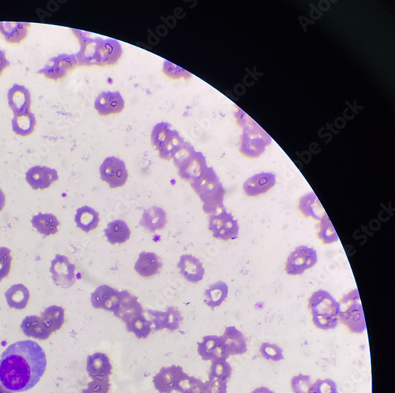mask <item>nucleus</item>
Returning <instances> with one entry per match:
<instances>
[{"label": "nucleus", "instance_id": "28", "mask_svg": "<svg viewBox=\"0 0 395 393\" xmlns=\"http://www.w3.org/2000/svg\"><path fill=\"white\" fill-rule=\"evenodd\" d=\"M21 330L27 337L39 340L48 339L52 334L46 328L40 318L35 315L27 316L23 319Z\"/></svg>", "mask_w": 395, "mask_h": 393}, {"label": "nucleus", "instance_id": "12", "mask_svg": "<svg viewBox=\"0 0 395 393\" xmlns=\"http://www.w3.org/2000/svg\"><path fill=\"white\" fill-rule=\"evenodd\" d=\"M76 268L66 256L57 254L52 261L50 272L52 279L57 286L63 288H70L76 281Z\"/></svg>", "mask_w": 395, "mask_h": 393}, {"label": "nucleus", "instance_id": "50", "mask_svg": "<svg viewBox=\"0 0 395 393\" xmlns=\"http://www.w3.org/2000/svg\"><path fill=\"white\" fill-rule=\"evenodd\" d=\"M251 393H274V392L270 390L268 387L261 386L253 390Z\"/></svg>", "mask_w": 395, "mask_h": 393}, {"label": "nucleus", "instance_id": "7", "mask_svg": "<svg viewBox=\"0 0 395 393\" xmlns=\"http://www.w3.org/2000/svg\"><path fill=\"white\" fill-rule=\"evenodd\" d=\"M339 320L353 333L361 334L366 330L364 311L357 289L341 299Z\"/></svg>", "mask_w": 395, "mask_h": 393}, {"label": "nucleus", "instance_id": "14", "mask_svg": "<svg viewBox=\"0 0 395 393\" xmlns=\"http://www.w3.org/2000/svg\"><path fill=\"white\" fill-rule=\"evenodd\" d=\"M113 314L126 324L130 320L144 314V309L137 296L127 291H120L119 300Z\"/></svg>", "mask_w": 395, "mask_h": 393}, {"label": "nucleus", "instance_id": "10", "mask_svg": "<svg viewBox=\"0 0 395 393\" xmlns=\"http://www.w3.org/2000/svg\"><path fill=\"white\" fill-rule=\"evenodd\" d=\"M101 179L107 183L111 189H118L127 183L128 172L125 162L119 157H106L99 169Z\"/></svg>", "mask_w": 395, "mask_h": 393}, {"label": "nucleus", "instance_id": "11", "mask_svg": "<svg viewBox=\"0 0 395 393\" xmlns=\"http://www.w3.org/2000/svg\"><path fill=\"white\" fill-rule=\"evenodd\" d=\"M78 66L75 54H63L51 58L44 68L38 70V74L47 79L58 81L63 79L70 70Z\"/></svg>", "mask_w": 395, "mask_h": 393}, {"label": "nucleus", "instance_id": "27", "mask_svg": "<svg viewBox=\"0 0 395 393\" xmlns=\"http://www.w3.org/2000/svg\"><path fill=\"white\" fill-rule=\"evenodd\" d=\"M168 222L166 210L162 208L153 206L146 209L141 217V224L146 231L156 232L162 231Z\"/></svg>", "mask_w": 395, "mask_h": 393}, {"label": "nucleus", "instance_id": "41", "mask_svg": "<svg viewBox=\"0 0 395 393\" xmlns=\"http://www.w3.org/2000/svg\"><path fill=\"white\" fill-rule=\"evenodd\" d=\"M183 321V316L178 308L168 307L166 312H163V330L174 332L179 330Z\"/></svg>", "mask_w": 395, "mask_h": 393}, {"label": "nucleus", "instance_id": "22", "mask_svg": "<svg viewBox=\"0 0 395 393\" xmlns=\"http://www.w3.org/2000/svg\"><path fill=\"white\" fill-rule=\"evenodd\" d=\"M120 291L108 285L98 287L91 294V304L94 309L114 313L119 300Z\"/></svg>", "mask_w": 395, "mask_h": 393}, {"label": "nucleus", "instance_id": "37", "mask_svg": "<svg viewBox=\"0 0 395 393\" xmlns=\"http://www.w3.org/2000/svg\"><path fill=\"white\" fill-rule=\"evenodd\" d=\"M125 325L127 331L140 339L148 338L153 331L151 321L144 314L130 320Z\"/></svg>", "mask_w": 395, "mask_h": 393}, {"label": "nucleus", "instance_id": "16", "mask_svg": "<svg viewBox=\"0 0 395 393\" xmlns=\"http://www.w3.org/2000/svg\"><path fill=\"white\" fill-rule=\"evenodd\" d=\"M59 180L57 170L45 166H35L26 173V180L33 190H45Z\"/></svg>", "mask_w": 395, "mask_h": 393}, {"label": "nucleus", "instance_id": "1", "mask_svg": "<svg viewBox=\"0 0 395 393\" xmlns=\"http://www.w3.org/2000/svg\"><path fill=\"white\" fill-rule=\"evenodd\" d=\"M46 367L45 352L37 342H16L0 356V383L15 392L28 391L39 383Z\"/></svg>", "mask_w": 395, "mask_h": 393}, {"label": "nucleus", "instance_id": "19", "mask_svg": "<svg viewBox=\"0 0 395 393\" xmlns=\"http://www.w3.org/2000/svg\"><path fill=\"white\" fill-rule=\"evenodd\" d=\"M8 102L15 115L31 111V93L25 86L15 84L11 86L8 92Z\"/></svg>", "mask_w": 395, "mask_h": 393}, {"label": "nucleus", "instance_id": "44", "mask_svg": "<svg viewBox=\"0 0 395 393\" xmlns=\"http://www.w3.org/2000/svg\"><path fill=\"white\" fill-rule=\"evenodd\" d=\"M13 256L7 247H0V281L7 278L10 272Z\"/></svg>", "mask_w": 395, "mask_h": 393}, {"label": "nucleus", "instance_id": "48", "mask_svg": "<svg viewBox=\"0 0 395 393\" xmlns=\"http://www.w3.org/2000/svg\"><path fill=\"white\" fill-rule=\"evenodd\" d=\"M176 67L173 63L166 61L164 63V73L169 76V78L179 79L184 76V78H191V74L186 72L184 69H180L176 72Z\"/></svg>", "mask_w": 395, "mask_h": 393}, {"label": "nucleus", "instance_id": "42", "mask_svg": "<svg viewBox=\"0 0 395 393\" xmlns=\"http://www.w3.org/2000/svg\"><path fill=\"white\" fill-rule=\"evenodd\" d=\"M259 352L267 360L279 362L284 360L283 350L275 344L263 343L261 348H259Z\"/></svg>", "mask_w": 395, "mask_h": 393}, {"label": "nucleus", "instance_id": "33", "mask_svg": "<svg viewBox=\"0 0 395 393\" xmlns=\"http://www.w3.org/2000/svg\"><path fill=\"white\" fill-rule=\"evenodd\" d=\"M13 131L22 137L31 136L37 126V119L35 114L29 111L27 113L15 115L11 121Z\"/></svg>", "mask_w": 395, "mask_h": 393}, {"label": "nucleus", "instance_id": "38", "mask_svg": "<svg viewBox=\"0 0 395 393\" xmlns=\"http://www.w3.org/2000/svg\"><path fill=\"white\" fill-rule=\"evenodd\" d=\"M211 362L209 380L219 379L228 381L231 378L233 368L227 360H217Z\"/></svg>", "mask_w": 395, "mask_h": 393}, {"label": "nucleus", "instance_id": "29", "mask_svg": "<svg viewBox=\"0 0 395 393\" xmlns=\"http://www.w3.org/2000/svg\"><path fill=\"white\" fill-rule=\"evenodd\" d=\"M298 208L305 217L320 221L325 215V210L313 192L300 199Z\"/></svg>", "mask_w": 395, "mask_h": 393}, {"label": "nucleus", "instance_id": "34", "mask_svg": "<svg viewBox=\"0 0 395 393\" xmlns=\"http://www.w3.org/2000/svg\"><path fill=\"white\" fill-rule=\"evenodd\" d=\"M5 297L10 308L22 310L27 307L31 294L26 286L15 284L5 293Z\"/></svg>", "mask_w": 395, "mask_h": 393}, {"label": "nucleus", "instance_id": "13", "mask_svg": "<svg viewBox=\"0 0 395 393\" xmlns=\"http://www.w3.org/2000/svg\"><path fill=\"white\" fill-rule=\"evenodd\" d=\"M176 168L178 169V175L182 180L192 183L201 178L209 167L202 152L194 151Z\"/></svg>", "mask_w": 395, "mask_h": 393}, {"label": "nucleus", "instance_id": "47", "mask_svg": "<svg viewBox=\"0 0 395 393\" xmlns=\"http://www.w3.org/2000/svg\"><path fill=\"white\" fill-rule=\"evenodd\" d=\"M228 381L210 379L204 383L203 393H227Z\"/></svg>", "mask_w": 395, "mask_h": 393}, {"label": "nucleus", "instance_id": "51", "mask_svg": "<svg viewBox=\"0 0 395 393\" xmlns=\"http://www.w3.org/2000/svg\"><path fill=\"white\" fill-rule=\"evenodd\" d=\"M6 204V196L2 190H0V211H2Z\"/></svg>", "mask_w": 395, "mask_h": 393}, {"label": "nucleus", "instance_id": "5", "mask_svg": "<svg viewBox=\"0 0 395 393\" xmlns=\"http://www.w3.org/2000/svg\"><path fill=\"white\" fill-rule=\"evenodd\" d=\"M185 142L180 133L169 122L162 121L153 127L151 132V144L164 160H173L176 152Z\"/></svg>", "mask_w": 395, "mask_h": 393}, {"label": "nucleus", "instance_id": "43", "mask_svg": "<svg viewBox=\"0 0 395 393\" xmlns=\"http://www.w3.org/2000/svg\"><path fill=\"white\" fill-rule=\"evenodd\" d=\"M308 393H339L337 384L332 379H318L311 384Z\"/></svg>", "mask_w": 395, "mask_h": 393}, {"label": "nucleus", "instance_id": "18", "mask_svg": "<svg viewBox=\"0 0 395 393\" xmlns=\"http://www.w3.org/2000/svg\"><path fill=\"white\" fill-rule=\"evenodd\" d=\"M125 107V99L119 91L100 93L94 102V108L102 116L121 114Z\"/></svg>", "mask_w": 395, "mask_h": 393}, {"label": "nucleus", "instance_id": "4", "mask_svg": "<svg viewBox=\"0 0 395 393\" xmlns=\"http://www.w3.org/2000/svg\"><path fill=\"white\" fill-rule=\"evenodd\" d=\"M309 309L314 325L321 330H332L339 325L340 304L327 291L319 290L309 299Z\"/></svg>", "mask_w": 395, "mask_h": 393}, {"label": "nucleus", "instance_id": "30", "mask_svg": "<svg viewBox=\"0 0 395 393\" xmlns=\"http://www.w3.org/2000/svg\"><path fill=\"white\" fill-rule=\"evenodd\" d=\"M131 233L127 222L122 219L109 222L104 230L105 237L111 245L125 243L131 238Z\"/></svg>", "mask_w": 395, "mask_h": 393}, {"label": "nucleus", "instance_id": "35", "mask_svg": "<svg viewBox=\"0 0 395 393\" xmlns=\"http://www.w3.org/2000/svg\"><path fill=\"white\" fill-rule=\"evenodd\" d=\"M40 319L48 330L54 333L61 330L65 321V310L61 307L51 306L40 314Z\"/></svg>", "mask_w": 395, "mask_h": 393}, {"label": "nucleus", "instance_id": "2", "mask_svg": "<svg viewBox=\"0 0 395 393\" xmlns=\"http://www.w3.org/2000/svg\"><path fill=\"white\" fill-rule=\"evenodd\" d=\"M80 44L75 54L79 66H114L122 56V47L118 40L111 38H91L86 32L72 29Z\"/></svg>", "mask_w": 395, "mask_h": 393}, {"label": "nucleus", "instance_id": "32", "mask_svg": "<svg viewBox=\"0 0 395 393\" xmlns=\"http://www.w3.org/2000/svg\"><path fill=\"white\" fill-rule=\"evenodd\" d=\"M33 226L42 236L49 237L54 236L59 231L61 226L60 221L56 216L50 213L43 214L39 213L34 215L31 220Z\"/></svg>", "mask_w": 395, "mask_h": 393}, {"label": "nucleus", "instance_id": "26", "mask_svg": "<svg viewBox=\"0 0 395 393\" xmlns=\"http://www.w3.org/2000/svg\"><path fill=\"white\" fill-rule=\"evenodd\" d=\"M31 23L23 22H0V33L11 45H20L27 38Z\"/></svg>", "mask_w": 395, "mask_h": 393}, {"label": "nucleus", "instance_id": "20", "mask_svg": "<svg viewBox=\"0 0 395 393\" xmlns=\"http://www.w3.org/2000/svg\"><path fill=\"white\" fill-rule=\"evenodd\" d=\"M86 371L92 380L109 378L113 373V366L109 357L102 352H96L88 356Z\"/></svg>", "mask_w": 395, "mask_h": 393}, {"label": "nucleus", "instance_id": "6", "mask_svg": "<svg viewBox=\"0 0 395 393\" xmlns=\"http://www.w3.org/2000/svg\"><path fill=\"white\" fill-rule=\"evenodd\" d=\"M240 122L246 125L244 134L241 137L240 153L247 157L256 158L261 156L271 139L266 132L259 127L254 121L243 112ZM242 124V123H241ZM243 124V125H244Z\"/></svg>", "mask_w": 395, "mask_h": 393}, {"label": "nucleus", "instance_id": "52", "mask_svg": "<svg viewBox=\"0 0 395 393\" xmlns=\"http://www.w3.org/2000/svg\"><path fill=\"white\" fill-rule=\"evenodd\" d=\"M0 393H13V392L5 388V387L0 383Z\"/></svg>", "mask_w": 395, "mask_h": 393}, {"label": "nucleus", "instance_id": "8", "mask_svg": "<svg viewBox=\"0 0 395 393\" xmlns=\"http://www.w3.org/2000/svg\"><path fill=\"white\" fill-rule=\"evenodd\" d=\"M208 228L215 238L224 242L238 238L240 232L238 220L226 208L210 216Z\"/></svg>", "mask_w": 395, "mask_h": 393}, {"label": "nucleus", "instance_id": "17", "mask_svg": "<svg viewBox=\"0 0 395 393\" xmlns=\"http://www.w3.org/2000/svg\"><path fill=\"white\" fill-rule=\"evenodd\" d=\"M198 353L204 361L227 360L228 351L222 339L217 336H206L197 344Z\"/></svg>", "mask_w": 395, "mask_h": 393}, {"label": "nucleus", "instance_id": "40", "mask_svg": "<svg viewBox=\"0 0 395 393\" xmlns=\"http://www.w3.org/2000/svg\"><path fill=\"white\" fill-rule=\"evenodd\" d=\"M204 383L199 378L191 377L186 373L180 380L176 392L180 393H203Z\"/></svg>", "mask_w": 395, "mask_h": 393}, {"label": "nucleus", "instance_id": "23", "mask_svg": "<svg viewBox=\"0 0 395 393\" xmlns=\"http://www.w3.org/2000/svg\"><path fill=\"white\" fill-rule=\"evenodd\" d=\"M178 268L182 277L190 283L198 284L203 279L205 268L203 263L196 256L191 254L181 256Z\"/></svg>", "mask_w": 395, "mask_h": 393}, {"label": "nucleus", "instance_id": "25", "mask_svg": "<svg viewBox=\"0 0 395 393\" xmlns=\"http://www.w3.org/2000/svg\"><path fill=\"white\" fill-rule=\"evenodd\" d=\"M229 356L242 355L247 350V339L242 332L235 326L226 328L225 332L221 337Z\"/></svg>", "mask_w": 395, "mask_h": 393}, {"label": "nucleus", "instance_id": "21", "mask_svg": "<svg viewBox=\"0 0 395 393\" xmlns=\"http://www.w3.org/2000/svg\"><path fill=\"white\" fill-rule=\"evenodd\" d=\"M276 184V177L272 173L263 172L252 176L243 185L245 195L256 197L269 192Z\"/></svg>", "mask_w": 395, "mask_h": 393}, {"label": "nucleus", "instance_id": "36", "mask_svg": "<svg viewBox=\"0 0 395 393\" xmlns=\"http://www.w3.org/2000/svg\"><path fill=\"white\" fill-rule=\"evenodd\" d=\"M229 294V286L223 281H218L205 291V303L211 309L220 307L226 301Z\"/></svg>", "mask_w": 395, "mask_h": 393}, {"label": "nucleus", "instance_id": "45", "mask_svg": "<svg viewBox=\"0 0 395 393\" xmlns=\"http://www.w3.org/2000/svg\"><path fill=\"white\" fill-rule=\"evenodd\" d=\"M291 385L293 393H308L311 378L309 375L299 373L292 378Z\"/></svg>", "mask_w": 395, "mask_h": 393}, {"label": "nucleus", "instance_id": "39", "mask_svg": "<svg viewBox=\"0 0 395 393\" xmlns=\"http://www.w3.org/2000/svg\"><path fill=\"white\" fill-rule=\"evenodd\" d=\"M318 238L322 240L323 244H333L339 240L337 232L333 226L331 219L327 215L323 217L320 222V231Z\"/></svg>", "mask_w": 395, "mask_h": 393}, {"label": "nucleus", "instance_id": "24", "mask_svg": "<svg viewBox=\"0 0 395 393\" xmlns=\"http://www.w3.org/2000/svg\"><path fill=\"white\" fill-rule=\"evenodd\" d=\"M161 258L151 252H141L134 265V270L140 277L151 278L159 274L162 269Z\"/></svg>", "mask_w": 395, "mask_h": 393}, {"label": "nucleus", "instance_id": "3", "mask_svg": "<svg viewBox=\"0 0 395 393\" xmlns=\"http://www.w3.org/2000/svg\"><path fill=\"white\" fill-rule=\"evenodd\" d=\"M203 203V210L206 214L215 215L224 208V198L226 190L212 167H209L201 178L190 183Z\"/></svg>", "mask_w": 395, "mask_h": 393}, {"label": "nucleus", "instance_id": "31", "mask_svg": "<svg viewBox=\"0 0 395 393\" xmlns=\"http://www.w3.org/2000/svg\"><path fill=\"white\" fill-rule=\"evenodd\" d=\"M75 222L76 226L81 231L86 233L91 232L98 226L100 222L99 213L96 210L89 206L79 208L76 210Z\"/></svg>", "mask_w": 395, "mask_h": 393}, {"label": "nucleus", "instance_id": "9", "mask_svg": "<svg viewBox=\"0 0 395 393\" xmlns=\"http://www.w3.org/2000/svg\"><path fill=\"white\" fill-rule=\"evenodd\" d=\"M318 262L317 252L308 246L302 245L295 249L288 256L286 272L288 275H302L307 270L313 268Z\"/></svg>", "mask_w": 395, "mask_h": 393}, {"label": "nucleus", "instance_id": "49", "mask_svg": "<svg viewBox=\"0 0 395 393\" xmlns=\"http://www.w3.org/2000/svg\"><path fill=\"white\" fill-rule=\"evenodd\" d=\"M10 66V63L8 60L6 52L0 49V75H1L4 70Z\"/></svg>", "mask_w": 395, "mask_h": 393}, {"label": "nucleus", "instance_id": "46", "mask_svg": "<svg viewBox=\"0 0 395 393\" xmlns=\"http://www.w3.org/2000/svg\"><path fill=\"white\" fill-rule=\"evenodd\" d=\"M111 383L109 378L102 380H93L87 385V388L82 393H109Z\"/></svg>", "mask_w": 395, "mask_h": 393}, {"label": "nucleus", "instance_id": "15", "mask_svg": "<svg viewBox=\"0 0 395 393\" xmlns=\"http://www.w3.org/2000/svg\"><path fill=\"white\" fill-rule=\"evenodd\" d=\"M185 373L184 369L180 366L162 367L153 377V385L159 393H172L176 391L180 380Z\"/></svg>", "mask_w": 395, "mask_h": 393}]
</instances>
